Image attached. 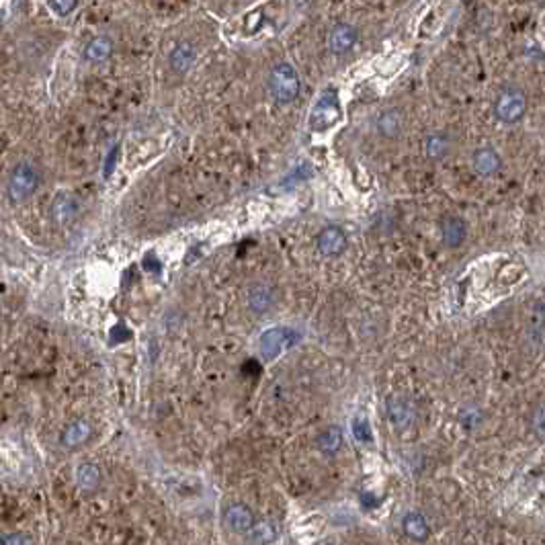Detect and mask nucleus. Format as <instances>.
Here are the masks:
<instances>
[{"label":"nucleus","instance_id":"1","mask_svg":"<svg viewBox=\"0 0 545 545\" xmlns=\"http://www.w3.org/2000/svg\"><path fill=\"white\" fill-rule=\"evenodd\" d=\"M269 88H271L272 99L281 105H289L298 99L300 95V76L296 68L287 62H281L272 66L271 76H269Z\"/></svg>","mask_w":545,"mask_h":545},{"label":"nucleus","instance_id":"2","mask_svg":"<svg viewBox=\"0 0 545 545\" xmlns=\"http://www.w3.org/2000/svg\"><path fill=\"white\" fill-rule=\"evenodd\" d=\"M340 103H338V95L334 88H326L316 105L312 107V113H310V130L312 132H326L332 125H336L340 121Z\"/></svg>","mask_w":545,"mask_h":545},{"label":"nucleus","instance_id":"3","mask_svg":"<svg viewBox=\"0 0 545 545\" xmlns=\"http://www.w3.org/2000/svg\"><path fill=\"white\" fill-rule=\"evenodd\" d=\"M37 185H39V172H37V168L29 163L17 164L15 170H13L11 177H8V183H6L8 199L19 205V203H23V201H27L29 197L37 191Z\"/></svg>","mask_w":545,"mask_h":545},{"label":"nucleus","instance_id":"4","mask_svg":"<svg viewBox=\"0 0 545 545\" xmlns=\"http://www.w3.org/2000/svg\"><path fill=\"white\" fill-rule=\"evenodd\" d=\"M525 113H527V95L520 88L509 86L500 90V95L494 101V115L498 121L513 125L525 117Z\"/></svg>","mask_w":545,"mask_h":545},{"label":"nucleus","instance_id":"5","mask_svg":"<svg viewBox=\"0 0 545 545\" xmlns=\"http://www.w3.org/2000/svg\"><path fill=\"white\" fill-rule=\"evenodd\" d=\"M298 340L296 332L287 330V328H271L261 336V351L265 359H275L281 351H285L289 345H294Z\"/></svg>","mask_w":545,"mask_h":545},{"label":"nucleus","instance_id":"6","mask_svg":"<svg viewBox=\"0 0 545 545\" xmlns=\"http://www.w3.org/2000/svg\"><path fill=\"white\" fill-rule=\"evenodd\" d=\"M254 513L252 509L244 504V502H232L226 511H223V523L226 527L232 531V533H238V535H246L254 523Z\"/></svg>","mask_w":545,"mask_h":545},{"label":"nucleus","instance_id":"7","mask_svg":"<svg viewBox=\"0 0 545 545\" xmlns=\"http://www.w3.org/2000/svg\"><path fill=\"white\" fill-rule=\"evenodd\" d=\"M357 41H359V31L349 23H338L328 33V50L336 55L351 52Z\"/></svg>","mask_w":545,"mask_h":545},{"label":"nucleus","instance_id":"8","mask_svg":"<svg viewBox=\"0 0 545 545\" xmlns=\"http://www.w3.org/2000/svg\"><path fill=\"white\" fill-rule=\"evenodd\" d=\"M347 244H349L347 234H345V230L338 228V226H328V228H324V230L320 232V236H318V242H316L318 252H320L322 256H338V254L345 252Z\"/></svg>","mask_w":545,"mask_h":545},{"label":"nucleus","instance_id":"9","mask_svg":"<svg viewBox=\"0 0 545 545\" xmlns=\"http://www.w3.org/2000/svg\"><path fill=\"white\" fill-rule=\"evenodd\" d=\"M387 412H389V418H392L394 427L400 429V431H406V429H410L414 425L416 408H414V404L410 402L408 398H402V396L392 398L387 402Z\"/></svg>","mask_w":545,"mask_h":545},{"label":"nucleus","instance_id":"10","mask_svg":"<svg viewBox=\"0 0 545 545\" xmlns=\"http://www.w3.org/2000/svg\"><path fill=\"white\" fill-rule=\"evenodd\" d=\"M439 230H441V238L445 246L449 248H460L465 242L467 236V226L462 218L455 216H447L439 221Z\"/></svg>","mask_w":545,"mask_h":545},{"label":"nucleus","instance_id":"11","mask_svg":"<svg viewBox=\"0 0 545 545\" xmlns=\"http://www.w3.org/2000/svg\"><path fill=\"white\" fill-rule=\"evenodd\" d=\"M246 303L254 314H267L275 303V289L267 283H256L248 289Z\"/></svg>","mask_w":545,"mask_h":545},{"label":"nucleus","instance_id":"12","mask_svg":"<svg viewBox=\"0 0 545 545\" xmlns=\"http://www.w3.org/2000/svg\"><path fill=\"white\" fill-rule=\"evenodd\" d=\"M375 130L382 137L394 139L402 134L404 130V113L400 109H385L380 113L378 121H375Z\"/></svg>","mask_w":545,"mask_h":545},{"label":"nucleus","instance_id":"13","mask_svg":"<svg viewBox=\"0 0 545 545\" xmlns=\"http://www.w3.org/2000/svg\"><path fill=\"white\" fill-rule=\"evenodd\" d=\"M471 166L480 177H492L500 170L502 160H500V156L494 148H480L471 156Z\"/></svg>","mask_w":545,"mask_h":545},{"label":"nucleus","instance_id":"14","mask_svg":"<svg viewBox=\"0 0 545 545\" xmlns=\"http://www.w3.org/2000/svg\"><path fill=\"white\" fill-rule=\"evenodd\" d=\"M90 435H92V427L86 420H74L64 429V433L60 436V443L68 449H76V447L84 445L90 439Z\"/></svg>","mask_w":545,"mask_h":545},{"label":"nucleus","instance_id":"15","mask_svg":"<svg viewBox=\"0 0 545 545\" xmlns=\"http://www.w3.org/2000/svg\"><path fill=\"white\" fill-rule=\"evenodd\" d=\"M197 60V52H195V46L189 43V41H181L174 46L172 54H170V68L177 72V74H185L193 68Z\"/></svg>","mask_w":545,"mask_h":545},{"label":"nucleus","instance_id":"16","mask_svg":"<svg viewBox=\"0 0 545 545\" xmlns=\"http://www.w3.org/2000/svg\"><path fill=\"white\" fill-rule=\"evenodd\" d=\"M402 529H404V533L408 535L410 539H414V541H425L431 535L429 520L420 513H408L404 517V520H402Z\"/></svg>","mask_w":545,"mask_h":545},{"label":"nucleus","instance_id":"17","mask_svg":"<svg viewBox=\"0 0 545 545\" xmlns=\"http://www.w3.org/2000/svg\"><path fill=\"white\" fill-rule=\"evenodd\" d=\"M78 214V203L76 199L68 197V195H60L52 205V218L57 226L70 223Z\"/></svg>","mask_w":545,"mask_h":545},{"label":"nucleus","instance_id":"18","mask_svg":"<svg viewBox=\"0 0 545 545\" xmlns=\"http://www.w3.org/2000/svg\"><path fill=\"white\" fill-rule=\"evenodd\" d=\"M449 150H451V137L447 134L436 132L425 139V154L431 160H443L449 154Z\"/></svg>","mask_w":545,"mask_h":545},{"label":"nucleus","instance_id":"19","mask_svg":"<svg viewBox=\"0 0 545 545\" xmlns=\"http://www.w3.org/2000/svg\"><path fill=\"white\" fill-rule=\"evenodd\" d=\"M111 54H113V41L107 35H99V37L90 39L86 50H84V57L88 62H95V64L97 62H105Z\"/></svg>","mask_w":545,"mask_h":545},{"label":"nucleus","instance_id":"20","mask_svg":"<svg viewBox=\"0 0 545 545\" xmlns=\"http://www.w3.org/2000/svg\"><path fill=\"white\" fill-rule=\"evenodd\" d=\"M76 482L84 492H95L101 486V469L95 464H82L76 469Z\"/></svg>","mask_w":545,"mask_h":545},{"label":"nucleus","instance_id":"21","mask_svg":"<svg viewBox=\"0 0 545 545\" xmlns=\"http://www.w3.org/2000/svg\"><path fill=\"white\" fill-rule=\"evenodd\" d=\"M343 441H345V439H343V431H340L338 427H328L326 431L318 436V449H320L324 455L332 457V455H336V453L340 451Z\"/></svg>","mask_w":545,"mask_h":545},{"label":"nucleus","instance_id":"22","mask_svg":"<svg viewBox=\"0 0 545 545\" xmlns=\"http://www.w3.org/2000/svg\"><path fill=\"white\" fill-rule=\"evenodd\" d=\"M246 535L250 544H272L277 539V529L271 520H254Z\"/></svg>","mask_w":545,"mask_h":545},{"label":"nucleus","instance_id":"23","mask_svg":"<svg viewBox=\"0 0 545 545\" xmlns=\"http://www.w3.org/2000/svg\"><path fill=\"white\" fill-rule=\"evenodd\" d=\"M531 338H537V347H541L544 343V303L539 301L535 305V312L531 316V330H529Z\"/></svg>","mask_w":545,"mask_h":545},{"label":"nucleus","instance_id":"24","mask_svg":"<svg viewBox=\"0 0 545 545\" xmlns=\"http://www.w3.org/2000/svg\"><path fill=\"white\" fill-rule=\"evenodd\" d=\"M351 429H353V435L357 441H361V443L371 441V427H369V420L365 416H354Z\"/></svg>","mask_w":545,"mask_h":545},{"label":"nucleus","instance_id":"25","mask_svg":"<svg viewBox=\"0 0 545 545\" xmlns=\"http://www.w3.org/2000/svg\"><path fill=\"white\" fill-rule=\"evenodd\" d=\"M50 4H52V8L60 17H66V15H70L76 8L78 0H50Z\"/></svg>","mask_w":545,"mask_h":545},{"label":"nucleus","instance_id":"26","mask_svg":"<svg viewBox=\"0 0 545 545\" xmlns=\"http://www.w3.org/2000/svg\"><path fill=\"white\" fill-rule=\"evenodd\" d=\"M33 539L27 537V535H13V537H0V544H31Z\"/></svg>","mask_w":545,"mask_h":545},{"label":"nucleus","instance_id":"27","mask_svg":"<svg viewBox=\"0 0 545 545\" xmlns=\"http://www.w3.org/2000/svg\"><path fill=\"white\" fill-rule=\"evenodd\" d=\"M117 152H119L117 146H115V148L109 152V158H107V163H105V177H109L111 172H113V166H115V163H117Z\"/></svg>","mask_w":545,"mask_h":545},{"label":"nucleus","instance_id":"28","mask_svg":"<svg viewBox=\"0 0 545 545\" xmlns=\"http://www.w3.org/2000/svg\"><path fill=\"white\" fill-rule=\"evenodd\" d=\"M535 433L537 436H544V406H539L535 414Z\"/></svg>","mask_w":545,"mask_h":545}]
</instances>
